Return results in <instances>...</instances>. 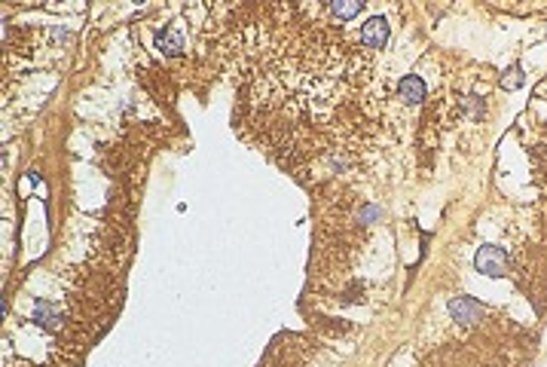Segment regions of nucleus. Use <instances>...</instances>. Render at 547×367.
<instances>
[{"instance_id": "nucleus-2", "label": "nucleus", "mask_w": 547, "mask_h": 367, "mask_svg": "<svg viewBox=\"0 0 547 367\" xmlns=\"http://www.w3.org/2000/svg\"><path fill=\"white\" fill-rule=\"evenodd\" d=\"M450 315L459 325H477L480 315H483V306L474 297H456V300H450Z\"/></svg>"}, {"instance_id": "nucleus-3", "label": "nucleus", "mask_w": 547, "mask_h": 367, "mask_svg": "<svg viewBox=\"0 0 547 367\" xmlns=\"http://www.w3.org/2000/svg\"><path fill=\"white\" fill-rule=\"evenodd\" d=\"M361 40H364L367 49H383L385 40H388V22L383 16L367 18L364 28H361Z\"/></svg>"}, {"instance_id": "nucleus-8", "label": "nucleus", "mask_w": 547, "mask_h": 367, "mask_svg": "<svg viewBox=\"0 0 547 367\" xmlns=\"http://www.w3.org/2000/svg\"><path fill=\"white\" fill-rule=\"evenodd\" d=\"M361 217H364V224H370V217H379V211L376 208H364V215H361Z\"/></svg>"}, {"instance_id": "nucleus-4", "label": "nucleus", "mask_w": 547, "mask_h": 367, "mask_svg": "<svg viewBox=\"0 0 547 367\" xmlns=\"http://www.w3.org/2000/svg\"><path fill=\"white\" fill-rule=\"evenodd\" d=\"M397 95H401L407 104H422L425 101V80L416 77V73H407V77L397 83Z\"/></svg>"}, {"instance_id": "nucleus-5", "label": "nucleus", "mask_w": 547, "mask_h": 367, "mask_svg": "<svg viewBox=\"0 0 547 367\" xmlns=\"http://www.w3.org/2000/svg\"><path fill=\"white\" fill-rule=\"evenodd\" d=\"M156 46H160L165 55H181V49H184L181 31H172V28H165V31L156 34Z\"/></svg>"}, {"instance_id": "nucleus-1", "label": "nucleus", "mask_w": 547, "mask_h": 367, "mask_svg": "<svg viewBox=\"0 0 547 367\" xmlns=\"http://www.w3.org/2000/svg\"><path fill=\"white\" fill-rule=\"evenodd\" d=\"M505 263H507V257L498 245H483L474 254V266L483 275H505Z\"/></svg>"}, {"instance_id": "nucleus-6", "label": "nucleus", "mask_w": 547, "mask_h": 367, "mask_svg": "<svg viewBox=\"0 0 547 367\" xmlns=\"http://www.w3.org/2000/svg\"><path fill=\"white\" fill-rule=\"evenodd\" d=\"M517 86H523V68L520 64L507 68V73L502 77V89H517Z\"/></svg>"}, {"instance_id": "nucleus-7", "label": "nucleus", "mask_w": 547, "mask_h": 367, "mask_svg": "<svg viewBox=\"0 0 547 367\" xmlns=\"http://www.w3.org/2000/svg\"><path fill=\"white\" fill-rule=\"evenodd\" d=\"M327 9L333 16H339V18H351V16L361 13V4H330Z\"/></svg>"}]
</instances>
